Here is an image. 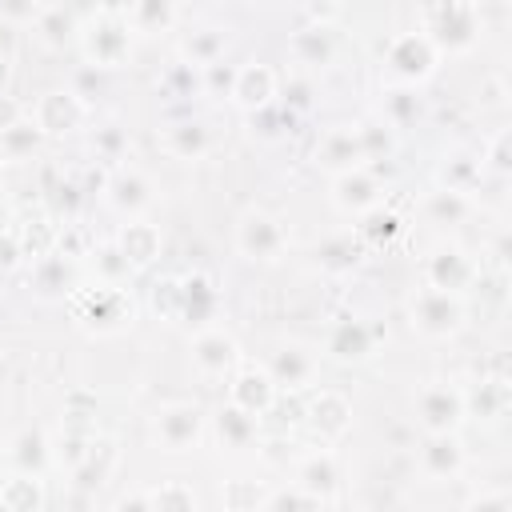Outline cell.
<instances>
[{"mask_svg": "<svg viewBox=\"0 0 512 512\" xmlns=\"http://www.w3.org/2000/svg\"><path fill=\"white\" fill-rule=\"evenodd\" d=\"M336 484H340V468H336L332 452H312L308 460H300V468H296V488H300L304 496L324 500V496L336 492Z\"/></svg>", "mask_w": 512, "mask_h": 512, "instance_id": "22", "label": "cell"}, {"mask_svg": "<svg viewBox=\"0 0 512 512\" xmlns=\"http://www.w3.org/2000/svg\"><path fill=\"white\" fill-rule=\"evenodd\" d=\"M84 40V56L92 68H120L132 56V24L124 8H100L92 16V28H76Z\"/></svg>", "mask_w": 512, "mask_h": 512, "instance_id": "2", "label": "cell"}, {"mask_svg": "<svg viewBox=\"0 0 512 512\" xmlns=\"http://www.w3.org/2000/svg\"><path fill=\"white\" fill-rule=\"evenodd\" d=\"M360 224H356V240H364L368 248H376L380 240H388V236H396L400 232V220L388 212V208H372V212H364V216H356Z\"/></svg>", "mask_w": 512, "mask_h": 512, "instance_id": "38", "label": "cell"}, {"mask_svg": "<svg viewBox=\"0 0 512 512\" xmlns=\"http://www.w3.org/2000/svg\"><path fill=\"white\" fill-rule=\"evenodd\" d=\"M464 420V392H456L444 380H432L416 392V424L424 428V436H444L456 432Z\"/></svg>", "mask_w": 512, "mask_h": 512, "instance_id": "5", "label": "cell"}, {"mask_svg": "<svg viewBox=\"0 0 512 512\" xmlns=\"http://www.w3.org/2000/svg\"><path fill=\"white\" fill-rule=\"evenodd\" d=\"M264 372L272 376L276 388H304L316 376V352H308L304 344H284L280 352H272Z\"/></svg>", "mask_w": 512, "mask_h": 512, "instance_id": "18", "label": "cell"}, {"mask_svg": "<svg viewBox=\"0 0 512 512\" xmlns=\"http://www.w3.org/2000/svg\"><path fill=\"white\" fill-rule=\"evenodd\" d=\"M308 424L316 428L320 440H340V436L348 432V424H352V404H348V396L336 392V388H324V392L308 404Z\"/></svg>", "mask_w": 512, "mask_h": 512, "instance_id": "19", "label": "cell"}, {"mask_svg": "<svg viewBox=\"0 0 512 512\" xmlns=\"http://www.w3.org/2000/svg\"><path fill=\"white\" fill-rule=\"evenodd\" d=\"M20 116H24V112H20V104H16V100H8V96H0V132H4V128H12Z\"/></svg>", "mask_w": 512, "mask_h": 512, "instance_id": "51", "label": "cell"}, {"mask_svg": "<svg viewBox=\"0 0 512 512\" xmlns=\"http://www.w3.org/2000/svg\"><path fill=\"white\" fill-rule=\"evenodd\" d=\"M96 152H100L104 160H120V156L128 152V136H124L116 124H108V128L96 132Z\"/></svg>", "mask_w": 512, "mask_h": 512, "instance_id": "47", "label": "cell"}, {"mask_svg": "<svg viewBox=\"0 0 512 512\" xmlns=\"http://www.w3.org/2000/svg\"><path fill=\"white\" fill-rule=\"evenodd\" d=\"M228 404L260 420V416L276 404V384H272V376H268L264 368H256V364H244V368L232 376V384H228Z\"/></svg>", "mask_w": 512, "mask_h": 512, "instance_id": "13", "label": "cell"}, {"mask_svg": "<svg viewBox=\"0 0 512 512\" xmlns=\"http://www.w3.org/2000/svg\"><path fill=\"white\" fill-rule=\"evenodd\" d=\"M436 180H440V188H444V192L472 196V192H476V184L484 180V164H480V156L452 152V156H444V164H440Z\"/></svg>", "mask_w": 512, "mask_h": 512, "instance_id": "23", "label": "cell"}, {"mask_svg": "<svg viewBox=\"0 0 512 512\" xmlns=\"http://www.w3.org/2000/svg\"><path fill=\"white\" fill-rule=\"evenodd\" d=\"M116 512H152V504H148V492H124L120 500H116Z\"/></svg>", "mask_w": 512, "mask_h": 512, "instance_id": "50", "label": "cell"}, {"mask_svg": "<svg viewBox=\"0 0 512 512\" xmlns=\"http://www.w3.org/2000/svg\"><path fill=\"white\" fill-rule=\"evenodd\" d=\"M84 116H88L84 96H76L72 88H52L32 108V124L40 128V136H68L84 124Z\"/></svg>", "mask_w": 512, "mask_h": 512, "instance_id": "10", "label": "cell"}, {"mask_svg": "<svg viewBox=\"0 0 512 512\" xmlns=\"http://www.w3.org/2000/svg\"><path fill=\"white\" fill-rule=\"evenodd\" d=\"M424 208H428V216H432L436 224H460V220L468 216V196H456V192L436 188V192H428Z\"/></svg>", "mask_w": 512, "mask_h": 512, "instance_id": "39", "label": "cell"}, {"mask_svg": "<svg viewBox=\"0 0 512 512\" xmlns=\"http://www.w3.org/2000/svg\"><path fill=\"white\" fill-rule=\"evenodd\" d=\"M424 20H428V40L448 52H464L476 44V8L472 4H436V8H424Z\"/></svg>", "mask_w": 512, "mask_h": 512, "instance_id": "7", "label": "cell"}, {"mask_svg": "<svg viewBox=\"0 0 512 512\" xmlns=\"http://www.w3.org/2000/svg\"><path fill=\"white\" fill-rule=\"evenodd\" d=\"M72 316L88 328V332H120L132 324V292L116 288V284H88L80 292H72Z\"/></svg>", "mask_w": 512, "mask_h": 512, "instance_id": "1", "label": "cell"}, {"mask_svg": "<svg viewBox=\"0 0 512 512\" xmlns=\"http://www.w3.org/2000/svg\"><path fill=\"white\" fill-rule=\"evenodd\" d=\"M152 436L164 452H188L204 436V412L196 404H164L152 420Z\"/></svg>", "mask_w": 512, "mask_h": 512, "instance_id": "8", "label": "cell"}, {"mask_svg": "<svg viewBox=\"0 0 512 512\" xmlns=\"http://www.w3.org/2000/svg\"><path fill=\"white\" fill-rule=\"evenodd\" d=\"M416 112V88H396L384 96V124L388 128H404Z\"/></svg>", "mask_w": 512, "mask_h": 512, "instance_id": "43", "label": "cell"}, {"mask_svg": "<svg viewBox=\"0 0 512 512\" xmlns=\"http://www.w3.org/2000/svg\"><path fill=\"white\" fill-rule=\"evenodd\" d=\"M372 348H376V328H372V324H364V320H356V316H340V320L328 324L324 352H328L332 360H344V364L368 360Z\"/></svg>", "mask_w": 512, "mask_h": 512, "instance_id": "12", "label": "cell"}, {"mask_svg": "<svg viewBox=\"0 0 512 512\" xmlns=\"http://www.w3.org/2000/svg\"><path fill=\"white\" fill-rule=\"evenodd\" d=\"M472 280H476V264H472V256H468L460 244L440 240V244L428 252V260H424V284H428V288H440V292L460 296Z\"/></svg>", "mask_w": 512, "mask_h": 512, "instance_id": "9", "label": "cell"}, {"mask_svg": "<svg viewBox=\"0 0 512 512\" xmlns=\"http://www.w3.org/2000/svg\"><path fill=\"white\" fill-rule=\"evenodd\" d=\"M164 152L176 160H200L208 152V128L196 120H180L164 128Z\"/></svg>", "mask_w": 512, "mask_h": 512, "instance_id": "26", "label": "cell"}, {"mask_svg": "<svg viewBox=\"0 0 512 512\" xmlns=\"http://www.w3.org/2000/svg\"><path fill=\"white\" fill-rule=\"evenodd\" d=\"M0 488H4V480H0Z\"/></svg>", "mask_w": 512, "mask_h": 512, "instance_id": "54", "label": "cell"}, {"mask_svg": "<svg viewBox=\"0 0 512 512\" xmlns=\"http://www.w3.org/2000/svg\"><path fill=\"white\" fill-rule=\"evenodd\" d=\"M32 276H36V288H40L44 296H52V292H60V288H64V280H68V260H64L60 252H52V256L36 260Z\"/></svg>", "mask_w": 512, "mask_h": 512, "instance_id": "42", "label": "cell"}, {"mask_svg": "<svg viewBox=\"0 0 512 512\" xmlns=\"http://www.w3.org/2000/svg\"><path fill=\"white\" fill-rule=\"evenodd\" d=\"M236 248L240 256L248 260H276L284 248H288V228L264 212V208H248L240 220H236Z\"/></svg>", "mask_w": 512, "mask_h": 512, "instance_id": "6", "label": "cell"}, {"mask_svg": "<svg viewBox=\"0 0 512 512\" xmlns=\"http://www.w3.org/2000/svg\"><path fill=\"white\" fill-rule=\"evenodd\" d=\"M36 36H40L48 48H64V44L76 36V20H72V12L56 8V4H44L40 16H36Z\"/></svg>", "mask_w": 512, "mask_h": 512, "instance_id": "32", "label": "cell"}, {"mask_svg": "<svg viewBox=\"0 0 512 512\" xmlns=\"http://www.w3.org/2000/svg\"><path fill=\"white\" fill-rule=\"evenodd\" d=\"M236 364H240V348H236L232 332L208 324V328H200V332L192 336V368H196L204 380H220V376H228Z\"/></svg>", "mask_w": 512, "mask_h": 512, "instance_id": "11", "label": "cell"}, {"mask_svg": "<svg viewBox=\"0 0 512 512\" xmlns=\"http://www.w3.org/2000/svg\"><path fill=\"white\" fill-rule=\"evenodd\" d=\"M116 248L124 252V260L132 264V272H136V268H148V264L160 256V228L148 224V220H132V224L120 228Z\"/></svg>", "mask_w": 512, "mask_h": 512, "instance_id": "21", "label": "cell"}, {"mask_svg": "<svg viewBox=\"0 0 512 512\" xmlns=\"http://www.w3.org/2000/svg\"><path fill=\"white\" fill-rule=\"evenodd\" d=\"M356 136H360V148H364V160H380V156H392V128L384 120H364L356 124Z\"/></svg>", "mask_w": 512, "mask_h": 512, "instance_id": "41", "label": "cell"}, {"mask_svg": "<svg viewBox=\"0 0 512 512\" xmlns=\"http://www.w3.org/2000/svg\"><path fill=\"white\" fill-rule=\"evenodd\" d=\"M40 144V128L32 124V116H20L12 128L0 132V156L4 160H20V156H32V148Z\"/></svg>", "mask_w": 512, "mask_h": 512, "instance_id": "36", "label": "cell"}, {"mask_svg": "<svg viewBox=\"0 0 512 512\" xmlns=\"http://www.w3.org/2000/svg\"><path fill=\"white\" fill-rule=\"evenodd\" d=\"M44 460H48V440H44V432L24 428V432L12 440V464H16L20 472H28V476H40Z\"/></svg>", "mask_w": 512, "mask_h": 512, "instance_id": "34", "label": "cell"}, {"mask_svg": "<svg viewBox=\"0 0 512 512\" xmlns=\"http://www.w3.org/2000/svg\"><path fill=\"white\" fill-rule=\"evenodd\" d=\"M24 260V252H20V240H16V232H0V272H12L16 264Z\"/></svg>", "mask_w": 512, "mask_h": 512, "instance_id": "49", "label": "cell"}, {"mask_svg": "<svg viewBox=\"0 0 512 512\" xmlns=\"http://www.w3.org/2000/svg\"><path fill=\"white\" fill-rule=\"evenodd\" d=\"M360 240L352 236V232H336V236H328V240H320V248H316V264L324 268V272H348V268H356L360 264Z\"/></svg>", "mask_w": 512, "mask_h": 512, "instance_id": "27", "label": "cell"}, {"mask_svg": "<svg viewBox=\"0 0 512 512\" xmlns=\"http://www.w3.org/2000/svg\"><path fill=\"white\" fill-rule=\"evenodd\" d=\"M312 504H316L312 496H304L300 488H292V492H276V496H268L260 512H308Z\"/></svg>", "mask_w": 512, "mask_h": 512, "instance_id": "46", "label": "cell"}, {"mask_svg": "<svg viewBox=\"0 0 512 512\" xmlns=\"http://www.w3.org/2000/svg\"><path fill=\"white\" fill-rule=\"evenodd\" d=\"M0 176H4V156H0Z\"/></svg>", "mask_w": 512, "mask_h": 512, "instance_id": "53", "label": "cell"}, {"mask_svg": "<svg viewBox=\"0 0 512 512\" xmlns=\"http://www.w3.org/2000/svg\"><path fill=\"white\" fill-rule=\"evenodd\" d=\"M288 52H292L296 64H304V68H320V64H328V56H332V32H328L324 24L300 28V32H292Z\"/></svg>", "mask_w": 512, "mask_h": 512, "instance_id": "25", "label": "cell"}, {"mask_svg": "<svg viewBox=\"0 0 512 512\" xmlns=\"http://www.w3.org/2000/svg\"><path fill=\"white\" fill-rule=\"evenodd\" d=\"M416 460H420V472H424V476L444 480V476H456V472H460V464H464V448H460L456 432L424 436V444L416 448Z\"/></svg>", "mask_w": 512, "mask_h": 512, "instance_id": "20", "label": "cell"}, {"mask_svg": "<svg viewBox=\"0 0 512 512\" xmlns=\"http://www.w3.org/2000/svg\"><path fill=\"white\" fill-rule=\"evenodd\" d=\"M232 104H240L244 112H260L276 100V72L260 60H248L236 68V80H232Z\"/></svg>", "mask_w": 512, "mask_h": 512, "instance_id": "15", "label": "cell"}, {"mask_svg": "<svg viewBox=\"0 0 512 512\" xmlns=\"http://www.w3.org/2000/svg\"><path fill=\"white\" fill-rule=\"evenodd\" d=\"M4 224H8V204L0 200V232H4Z\"/></svg>", "mask_w": 512, "mask_h": 512, "instance_id": "52", "label": "cell"}, {"mask_svg": "<svg viewBox=\"0 0 512 512\" xmlns=\"http://www.w3.org/2000/svg\"><path fill=\"white\" fill-rule=\"evenodd\" d=\"M152 304H156V312H164L168 320H180V280H176V276L160 280L156 292H152Z\"/></svg>", "mask_w": 512, "mask_h": 512, "instance_id": "44", "label": "cell"}, {"mask_svg": "<svg viewBox=\"0 0 512 512\" xmlns=\"http://www.w3.org/2000/svg\"><path fill=\"white\" fill-rule=\"evenodd\" d=\"M216 432H220V440H224L228 448H244V444L256 440V416H248V412L224 404V408L216 412Z\"/></svg>", "mask_w": 512, "mask_h": 512, "instance_id": "33", "label": "cell"}, {"mask_svg": "<svg viewBox=\"0 0 512 512\" xmlns=\"http://www.w3.org/2000/svg\"><path fill=\"white\" fill-rule=\"evenodd\" d=\"M464 512H512V500H508V492H500V488H488V492L472 496Z\"/></svg>", "mask_w": 512, "mask_h": 512, "instance_id": "48", "label": "cell"}, {"mask_svg": "<svg viewBox=\"0 0 512 512\" xmlns=\"http://www.w3.org/2000/svg\"><path fill=\"white\" fill-rule=\"evenodd\" d=\"M220 52H224V32H216V28L192 32V36L184 40V60H188V64H196V68L216 64V60H220Z\"/></svg>", "mask_w": 512, "mask_h": 512, "instance_id": "37", "label": "cell"}, {"mask_svg": "<svg viewBox=\"0 0 512 512\" xmlns=\"http://www.w3.org/2000/svg\"><path fill=\"white\" fill-rule=\"evenodd\" d=\"M436 56L440 52H436V44L424 32H400V36H392V44L384 52V64H388L392 80H400L404 88H416L420 80L432 76Z\"/></svg>", "mask_w": 512, "mask_h": 512, "instance_id": "3", "label": "cell"}, {"mask_svg": "<svg viewBox=\"0 0 512 512\" xmlns=\"http://www.w3.org/2000/svg\"><path fill=\"white\" fill-rule=\"evenodd\" d=\"M220 500H224V512H260L264 500H268V492H264L256 480L236 476V480H224Z\"/></svg>", "mask_w": 512, "mask_h": 512, "instance_id": "35", "label": "cell"}, {"mask_svg": "<svg viewBox=\"0 0 512 512\" xmlns=\"http://www.w3.org/2000/svg\"><path fill=\"white\" fill-rule=\"evenodd\" d=\"M480 164L484 168H492V172H508V128H500L492 140H488V148L480 152Z\"/></svg>", "mask_w": 512, "mask_h": 512, "instance_id": "45", "label": "cell"}, {"mask_svg": "<svg viewBox=\"0 0 512 512\" xmlns=\"http://www.w3.org/2000/svg\"><path fill=\"white\" fill-rule=\"evenodd\" d=\"M0 504H4L8 512H36V508L44 504V488H40L36 476L16 472V476L4 480V488H0Z\"/></svg>", "mask_w": 512, "mask_h": 512, "instance_id": "29", "label": "cell"}, {"mask_svg": "<svg viewBox=\"0 0 512 512\" xmlns=\"http://www.w3.org/2000/svg\"><path fill=\"white\" fill-rule=\"evenodd\" d=\"M508 408V384L504 380H480V388L472 396H464V416L476 412L480 420H496Z\"/></svg>", "mask_w": 512, "mask_h": 512, "instance_id": "31", "label": "cell"}, {"mask_svg": "<svg viewBox=\"0 0 512 512\" xmlns=\"http://www.w3.org/2000/svg\"><path fill=\"white\" fill-rule=\"evenodd\" d=\"M112 464H116V448H112V440H92L88 456L72 468L76 488H100V484H104V476L112 472Z\"/></svg>", "mask_w": 512, "mask_h": 512, "instance_id": "28", "label": "cell"}, {"mask_svg": "<svg viewBox=\"0 0 512 512\" xmlns=\"http://www.w3.org/2000/svg\"><path fill=\"white\" fill-rule=\"evenodd\" d=\"M104 200L124 212V216H136L140 208L152 204V180L140 172V168H116L108 180H104Z\"/></svg>", "mask_w": 512, "mask_h": 512, "instance_id": "17", "label": "cell"}, {"mask_svg": "<svg viewBox=\"0 0 512 512\" xmlns=\"http://www.w3.org/2000/svg\"><path fill=\"white\" fill-rule=\"evenodd\" d=\"M316 164H320V168H328L332 176L352 172V168H364V148H360L356 128H348V124L328 128V132H324V140L316 144Z\"/></svg>", "mask_w": 512, "mask_h": 512, "instance_id": "16", "label": "cell"}, {"mask_svg": "<svg viewBox=\"0 0 512 512\" xmlns=\"http://www.w3.org/2000/svg\"><path fill=\"white\" fill-rule=\"evenodd\" d=\"M212 312H216V288H212V280L200 276V272L196 276H184L180 280V320H196V324L208 328Z\"/></svg>", "mask_w": 512, "mask_h": 512, "instance_id": "24", "label": "cell"}, {"mask_svg": "<svg viewBox=\"0 0 512 512\" xmlns=\"http://www.w3.org/2000/svg\"><path fill=\"white\" fill-rule=\"evenodd\" d=\"M92 264H96V272H100V284H116V288H124V280L132 276V264L124 260V252H120L116 244L96 248V252H92Z\"/></svg>", "mask_w": 512, "mask_h": 512, "instance_id": "40", "label": "cell"}, {"mask_svg": "<svg viewBox=\"0 0 512 512\" xmlns=\"http://www.w3.org/2000/svg\"><path fill=\"white\" fill-rule=\"evenodd\" d=\"M148 504H152V512H200V500H196L192 484H184V480H160L148 492Z\"/></svg>", "mask_w": 512, "mask_h": 512, "instance_id": "30", "label": "cell"}, {"mask_svg": "<svg viewBox=\"0 0 512 512\" xmlns=\"http://www.w3.org/2000/svg\"><path fill=\"white\" fill-rule=\"evenodd\" d=\"M460 324H464V300H460V296L440 292V288H428V284L412 296V328H416L420 336L444 340V336H452Z\"/></svg>", "mask_w": 512, "mask_h": 512, "instance_id": "4", "label": "cell"}, {"mask_svg": "<svg viewBox=\"0 0 512 512\" xmlns=\"http://www.w3.org/2000/svg\"><path fill=\"white\" fill-rule=\"evenodd\" d=\"M332 204L348 216H364L372 208H380V184L368 168H352V172H340L332 176Z\"/></svg>", "mask_w": 512, "mask_h": 512, "instance_id": "14", "label": "cell"}]
</instances>
